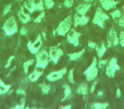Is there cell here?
<instances>
[{
    "mask_svg": "<svg viewBox=\"0 0 124 109\" xmlns=\"http://www.w3.org/2000/svg\"><path fill=\"white\" fill-rule=\"evenodd\" d=\"M73 26L72 16H68L65 18L63 21L60 22L58 26L55 29V33L59 36H66L67 33L71 29V26Z\"/></svg>",
    "mask_w": 124,
    "mask_h": 109,
    "instance_id": "cell-1",
    "label": "cell"
},
{
    "mask_svg": "<svg viewBox=\"0 0 124 109\" xmlns=\"http://www.w3.org/2000/svg\"><path fill=\"white\" fill-rule=\"evenodd\" d=\"M35 58H36L35 68H38V69H45L50 61L48 53L45 50H40L35 55Z\"/></svg>",
    "mask_w": 124,
    "mask_h": 109,
    "instance_id": "cell-2",
    "label": "cell"
},
{
    "mask_svg": "<svg viewBox=\"0 0 124 109\" xmlns=\"http://www.w3.org/2000/svg\"><path fill=\"white\" fill-rule=\"evenodd\" d=\"M109 20H110V16L107 15L103 10V9L101 7H98L94 13V16H93L92 22L94 25L99 26L100 27L104 28L105 27V23L107 21H109Z\"/></svg>",
    "mask_w": 124,
    "mask_h": 109,
    "instance_id": "cell-3",
    "label": "cell"
},
{
    "mask_svg": "<svg viewBox=\"0 0 124 109\" xmlns=\"http://www.w3.org/2000/svg\"><path fill=\"white\" fill-rule=\"evenodd\" d=\"M3 30L7 36H12L18 33V24L14 16L9 17L3 25Z\"/></svg>",
    "mask_w": 124,
    "mask_h": 109,
    "instance_id": "cell-4",
    "label": "cell"
},
{
    "mask_svg": "<svg viewBox=\"0 0 124 109\" xmlns=\"http://www.w3.org/2000/svg\"><path fill=\"white\" fill-rule=\"evenodd\" d=\"M98 60H97L96 57L93 58V61H92V63L90 64V66L87 68L84 71L83 74L86 77V80L88 82H91L93 81L95 78H97L99 74V67H98Z\"/></svg>",
    "mask_w": 124,
    "mask_h": 109,
    "instance_id": "cell-5",
    "label": "cell"
},
{
    "mask_svg": "<svg viewBox=\"0 0 124 109\" xmlns=\"http://www.w3.org/2000/svg\"><path fill=\"white\" fill-rule=\"evenodd\" d=\"M120 69L117 64V59L116 57H112L108 61V63L105 66V74L109 78H113L118 70Z\"/></svg>",
    "mask_w": 124,
    "mask_h": 109,
    "instance_id": "cell-6",
    "label": "cell"
},
{
    "mask_svg": "<svg viewBox=\"0 0 124 109\" xmlns=\"http://www.w3.org/2000/svg\"><path fill=\"white\" fill-rule=\"evenodd\" d=\"M43 45V38L41 34H38L37 38L33 42H28L27 48L28 50L31 52L32 55H36L42 48Z\"/></svg>",
    "mask_w": 124,
    "mask_h": 109,
    "instance_id": "cell-7",
    "label": "cell"
},
{
    "mask_svg": "<svg viewBox=\"0 0 124 109\" xmlns=\"http://www.w3.org/2000/svg\"><path fill=\"white\" fill-rule=\"evenodd\" d=\"M66 36V40H67V42L69 43H71V44H72L73 46L78 47V45L80 44L79 39L82 36L81 33H79V32L76 31L75 29L71 28V29L68 32Z\"/></svg>",
    "mask_w": 124,
    "mask_h": 109,
    "instance_id": "cell-8",
    "label": "cell"
},
{
    "mask_svg": "<svg viewBox=\"0 0 124 109\" xmlns=\"http://www.w3.org/2000/svg\"><path fill=\"white\" fill-rule=\"evenodd\" d=\"M67 73V68L63 67L61 69L58 70V71H54L49 73L46 76V79L48 82H56L59 80L62 79L63 77Z\"/></svg>",
    "mask_w": 124,
    "mask_h": 109,
    "instance_id": "cell-9",
    "label": "cell"
},
{
    "mask_svg": "<svg viewBox=\"0 0 124 109\" xmlns=\"http://www.w3.org/2000/svg\"><path fill=\"white\" fill-rule=\"evenodd\" d=\"M106 45L107 47H116L119 44V38L118 35H117L116 31L115 30V28H111L110 31L107 33L106 37Z\"/></svg>",
    "mask_w": 124,
    "mask_h": 109,
    "instance_id": "cell-10",
    "label": "cell"
},
{
    "mask_svg": "<svg viewBox=\"0 0 124 109\" xmlns=\"http://www.w3.org/2000/svg\"><path fill=\"white\" fill-rule=\"evenodd\" d=\"M64 55V51L63 50L58 47H51L49 49V52H48V56H49L50 61H52L54 63L56 64L58 61Z\"/></svg>",
    "mask_w": 124,
    "mask_h": 109,
    "instance_id": "cell-11",
    "label": "cell"
},
{
    "mask_svg": "<svg viewBox=\"0 0 124 109\" xmlns=\"http://www.w3.org/2000/svg\"><path fill=\"white\" fill-rule=\"evenodd\" d=\"M73 20V26L78 27L79 26H86L89 22V17L87 16L86 15L84 16H79L78 14H75L72 16Z\"/></svg>",
    "mask_w": 124,
    "mask_h": 109,
    "instance_id": "cell-12",
    "label": "cell"
},
{
    "mask_svg": "<svg viewBox=\"0 0 124 109\" xmlns=\"http://www.w3.org/2000/svg\"><path fill=\"white\" fill-rule=\"evenodd\" d=\"M92 7V4L91 3H86V2H83L81 4H79L78 6L76 7V14L79 15V16H84L87 14L88 10L90 9V8Z\"/></svg>",
    "mask_w": 124,
    "mask_h": 109,
    "instance_id": "cell-13",
    "label": "cell"
},
{
    "mask_svg": "<svg viewBox=\"0 0 124 109\" xmlns=\"http://www.w3.org/2000/svg\"><path fill=\"white\" fill-rule=\"evenodd\" d=\"M17 16L19 18L20 21H21L22 24H26L31 21V16L28 13L25 12V8L21 7V9L18 10L17 12Z\"/></svg>",
    "mask_w": 124,
    "mask_h": 109,
    "instance_id": "cell-14",
    "label": "cell"
},
{
    "mask_svg": "<svg viewBox=\"0 0 124 109\" xmlns=\"http://www.w3.org/2000/svg\"><path fill=\"white\" fill-rule=\"evenodd\" d=\"M99 2L101 4L102 9L106 11L116 8L117 4V2L116 0H99Z\"/></svg>",
    "mask_w": 124,
    "mask_h": 109,
    "instance_id": "cell-15",
    "label": "cell"
},
{
    "mask_svg": "<svg viewBox=\"0 0 124 109\" xmlns=\"http://www.w3.org/2000/svg\"><path fill=\"white\" fill-rule=\"evenodd\" d=\"M106 49H107V45L105 44V43H104V42H101V43H100L99 44L96 45L95 50H96L97 56H98L100 59L103 57L105 51H106Z\"/></svg>",
    "mask_w": 124,
    "mask_h": 109,
    "instance_id": "cell-16",
    "label": "cell"
},
{
    "mask_svg": "<svg viewBox=\"0 0 124 109\" xmlns=\"http://www.w3.org/2000/svg\"><path fill=\"white\" fill-rule=\"evenodd\" d=\"M43 75V69L38 70V68H36L33 72H31L28 75V79L31 82H36L39 79L40 77Z\"/></svg>",
    "mask_w": 124,
    "mask_h": 109,
    "instance_id": "cell-17",
    "label": "cell"
},
{
    "mask_svg": "<svg viewBox=\"0 0 124 109\" xmlns=\"http://www.w3.org/2000/svg\"><path fill=\"white\" fill-rule=\"evenodd\" d=\"M36 0H26L23 4V7L29 12L30 14L33 13L35 11V4H36Z\"/></svg>",
    "mask_w": 124,
    "mask_h": 109,
    "instance_id": "cell-18",
    "label": "cell"
},
{
    "mask_svg": "<svg viewBox=\"0 0 124 109\" xmlns=\"http://www.w3.org/2000/svg\"><path fill=\"white\" fill-rule=\"evenodd\" d=\"M85 52V49H83L82 50L78 52H74V53H71L68 55V57H69V60L71 61H77L83 56V54Z\"/></svg>",
    "mask_w": 124,
    "mask_h": 109,
    "instance_id": "cell-19",
    "label": "cell"
},
{
    "mask_svg": "<svg viewBox=\"0 0 124 109\" xmlns=\"http://www.w3.org/2000/svg\"><path fill=\"white\" fill-rule=\"evenodd\" d=\"M77 94L78 95H87L88 93V85L87 83H82L79 84V86L78 87L76 90Z\"/></svg>",
    "mask_w": 124,
    "mask_h": 109,
    "instance_id": "cell-20",
    "label": "cell"
},
{
    "mask_svg": "<svg viewBox=\"0 0 124 109\" xmlns=\"http://www.w3.org/2000/svg\"><path fill=\"white\" fill-rule=\"evenodd\" d=\"M10 84H5L3 82V80L0 78V95L7 94L9 91V90H10Z\"/></svg>",
    "mask_w": 124,
    "mask_h": 109,
    "instance_id": "cell-21",
    "label": "cell"
},
{
    "mask_svg": "<svg viewBox=\"0 0 124 109\" xmlns=\"http://www.w3.org/2000/svg\"><path fill=\"white\" fill-rule=\"evenodd\" d=\"M63 88H64V97L62 99V101H65L71 95V89L68 84H64Z\"/></svg>",
    "mask_w": 124,
    "mask_h": 109,
    "instance_id": "cell-22",
    "label": "cell"
},
{
    "mask_svg": "<svg viewBox=\"0 0 124 109\" xmlns=\"http://www.w3.org/2000/svg\"><path fill=\"white\" fill-rule=\"evenodd\" d=\"M40 88H41V92L43 95H48V93H49L50 90H51V86H50V84H48L47 83H42L39 84Z\"/></svg>",
    "mask_w": 124,
    "mask_h": 109,
    "instance_id": "cell-23",
    "label": "cell"
},
{
    "mask_svg": "<svg viewBox=\"0 0 124 109\" xmlns=\"http://www.w3.org/2000/svg\"><path fill=\"white\" fill-rule=\"evenodd\" d=\"M109 107L108 102H104V103H100V102H94L91 105L92 109H105Z\"/></svg>",
    "mask_w": 124,
    "mask_h": 109,
    "instance_id": "cell-24",
    "label": "cell"
},
{
    "mask_svg": "<svg viewBox=\"0 0 124 109\" xmlns=\"http://www.w3.org/2000/svg\"><path fill=\"white\" fill-rule=\"evenodd\" d=\"M35 62V60L34 59H31V60H29V61H24L23 63V70H24V73L26 74L28 73V70H29L30 67L31 65H33V63Z\"/></svg>",
    "mask_w": 124,
    "mask_h": 109,
    "instance_id": "cell-25",
    "label": "cell"
},
{
    "mask_svg": "<svg viewBox=\"0 0 124 109\" xmlns=\"http://www.w3.org/2000/svg\"><path fill=\"white\" fill-rule=\"evenodd\" d=\"M45 9L44 3H43V0H38L37 1L36 4H35V11H43Z\"/></svg>",
    "mask_w": 124,
    "mask_h": 109,
    "instance_id": "cell-26",
    "label": "cell"
},
{
    "mask_svg": "<svg viewBox=\"0 0 124 109\" xmlns=\"http://www.w3.org/2000/svg\"><path fill=\"white\" fill-rule=\"evenodd\" d=\"M67 79L69 83L74 84L75 78H74V68H71L69 71H67Z\"/></svg>",
    "mask_w": 124,
    "mask_h": 109,
    "instance_id": "cell-27",
    "label": "cell"
},
{
    "mask_svg": "<svg viewBox=\"0 0 124 109\" xmlns=\"http://www.w3.org/2000/svg\"><path fill=\"white\" fill-rule=\"evenodd\" d=\"M122 12H121L120 9H115L114 11H112V12H110V16L112 18L113 20H119V18L122 16Z\"/></svg>",
    "mask_w": 124,
    "mask_h": 109,
    "instance_id": "cell-28",
    "label": "cell"
},
{
    "mask_svg": "<svg viewBox=\"0 0 124 109\" xmlns=\"http://www.w3.org/2000/svg\"><path fill=\"white\" fill-rule=\"evenodd\" d=\"M43 3H44L45 8L48 9H51L54 6V0H43Z\"/></svg>",
    "mask_w": 124,
    "mask_h": 109,
    "instance_id": "cell-29",
    "label": "cell"
},
{
    "mask_svg": "<svg viewBox=\"0 0 124 109\" xmlns=\"http://www.w3.org/2000/svg\"><path fill=\"white\" fill-rule=\"evenodd\" d=\"M44 17H45V12H44V10L41 11V12L39 13V15H38V16H37V17L34 19V22L35 23H40L42 21V20H43Z\"/></svg>",
    "mask_w": 124,
    "mask_h": 109,
    "instance_id": "cell-30",
    "label": "cell"
},
{
    "mask_svg": "<svg viewBox=\"0 0 124 109\" xmlns=\"http://www.w3.org/2000/svg\"><path fill=\"white\" fill-rule=\"evenodd\" d=\"M11 8H12V4H11V3H9V4H8L7 5H5V7H4V9H3V13H2L3 16H5L7 14H9L11 10Z\"/></svg>",
    "mask_w": 124,
    "mask_h": 109,
    "instance_id": "cell-31",
    "label": "cell"
},
{
    "mask_svg": "<svg viewBox=\"0 0 124 109\" xmlns=\"http://www.w3.org/2000/svg\"><path fill=\"white\" fill-rule=\"evenodd\" d=\"M107 63H108V60H106V59L102 60L101 58H100V61H98V63H97L99 69H100V68L105 67V66L107 65Z\"/></svg>",
    "mask_w": 124,
    "mask_h": 109,
    "instance_id": "cell-32",
    "label": "cell"
},
{
    "mask_svg": "<svg viewBox=\"0 0 124 109\" xmlns=\"http://www.w3.org/2000/svg\"><path fill=\"white\" fill-rule=\"evenodd\" d=\"M63 5L66 8L70 9V8L73 7V5H74V0H64Z\"/></svg>",
    "mask_w": 124,
    "mask_h": 109,
    "instance_id": "cell-33",
    "label": "cell"
},
{
    "mask_svg": "<svg viewBox=\"0 0 124 109\" xmlns=\"http://www.w3.org/2000/svg\"><path fill=\"white\" fill-rule=\"evenodd\" d=\"M118 38H119V44H120L122 48H124V30L120 33V34H119V36H118Z\"/></svg>",
    "mask_w": 124,
    "mask_h": 109,
    "instance_id": "cell-34",
    "label": "cell"
},
{
    "mask_svg": "<svg viewBox=\"0 0 124 109\" xmlns=\"http://www.w3.org/2000/svg\"><path fill=\"white\" fill-rule=\"evenodd\" d=\"M117 21H118V22H117V25H118L119 27L124 28V12H123V14L122 15V16L119 18V20Z\"/></svg>",
    "mask_w": 124,
    "mask_h": 109,
    "instance_id": "cell-35",
    "label": "cell"
},
{
    "mask_svg": "<svg viewBox=\"0 0 124 109\" xmlns=\"http://www.w3.org/2000/svg\"><path fill=\"white\" fill-rule=\"evenodd\" d=\"M14 60H15V56H9V60H8L7 63H6V65H5V68H9V67H10V65L12 64V62H13V61H14Z\"/></svg>",
    "mask_w": 124,
    "mask_h": 109,
    "instance_id": "cell-36",
    "label": "cell"
},
{
    "mask_svg": "<svg viewBox=\"0 0 124 109\" xmlns=\"http://www.w3.org/2000/svg\"><path fill=\"white\" fill-rule=\"evenodd\" d=\"M16 94L18 95H22V96H25L26 95V91H25L24 89L22 88H19L16 90Z\"/></svg>",
    "mask_w": 124,
    "mask_h": 109,
    "instance_id": "cell-37",
    "label": "cell"
},
{
    "mask_svg": "<svg viewBox=\"0 0 124 109\" xmlns=\"http://www.w3.org/2000/svg\"><path fill=\"white\" fill-rule=\"evenodd\" d=\"M25 103H26V100H25V97L23 96L22 99L21 100V104H20L19 106H16V108H21V109L24 108V107H25Z\"/></svg>",
    "mask_w": 124,
    "mask_h": 109,
    "instance_id": "cell-38",
    "label": "cell"
},
{
    "mask_svg": "<svg viewBox=\"0 0 124 109\" xmlns=\"http://www.w3.org/2000/svg\"><path fill=\"white\" fill-rule=\"evenodd\" d=\"M28 33L27 31V28L26 27V26H21V30H20V33H21V35H22V36H25V35H26Z\"/></svg>",
    "mask_w": 124,
    "mask_h": 109,
    "instance_id": "cell-39",
    "label": "cell"
},
{
    "mask_svg": "<svg viewBox=\"0 0 124 109\" xmlns=\"http://www.w3.org/2000/svg\"><path fill=\"white\" fill-rule=\"evenodd\" d=\"M96 85H97V81H93V84L92 86L90 87V93L91 94H93L95 91V88H96Z\"/></svg>",
    "mask_w": 124,
    "mask_h": 109,
    "instance_id": "cell-40",
    "label": "cell"
},
{
    "mask_svg": "<svg viewBox=\"0 0 124 109\" xmlns=\"http://www.w3.org/2000/svg\"><path fill=\"white\" fill-rule=\"evenodd\" d=\"M88 47H89L90 49H95V47H96L97 43H95V42H93V41H89L88 43Z\"/></svg>",
    "mask_w": 124,
    "mask_h": 109,
    "instance_id": "cell-41",
    "label": "cell"
},
{
    "mask_svg": "<svg viewBox=\"0 0 124 109\" xmlns=\"http://www.w3.org/2000/svg\"><path fill=\"white\" fill-rule=\"evenodd\" d=\"M121 95H122V92H121V90L120 89H116V98H120Z\"/></svg>",
    "mask_w": 124,
    "mask_h": 109,
    "instance_id": "cell-42",
    "label": "cell"
},
{
    "mask_svg": "<svg viewBox=\"0 0 124 109\" xmlns=\"http://www.w3.org/2000/svg\"><path fill=\"white\" fill-rule=\"evenodd\" d=\"M94 0H83V2H86V3H93Z\"/></svg>",
    "mask_w": 124,
    "mask_h": 109,
    "instance_id": "cell-43",
    "label": "cell"
},
{
    "mask_svg": "<svg viewBox=\"0 0 124 109\" xmlns=\"http://www.w3.org/2000/svg\"><path fill=\"white\" fill-rule=\"evenodd\" d=\"M102 95H103V91H100L98 93V96L99 97H101L102 96Z\"/></svg>",
    "mask_w": 124,
    "mask_h": 109,
    "instance_id": "cell-44",
    "label": "cell"
},
{
    "mask_svg": "<svg viewBox=\"0 0 124 109\" xmlns=\"http://www.w3.org/2000/svg\"><path fill=\"white\" fill-rule=\"evenodd\" d=\"M63 108H71V106L70 105H67V106H66V107H62Z\"/></svg>",
    "mask_w": 124,
    "mask_h": 109,
    "instance_id": "cell-45",
    "label": "cell"
},
{
    "mask_svg": "<svg viewBox=\"0 0 124 109\" xmlns=\"http://www.w3.org/2000/svg\"><path fill=\"white\" fill-rule=\"evenodd\" d=\"M15 1H20V0H15Z\"/></svg>",
    "mask_w": 124,
    "mask_h": 109,
    "instance_id": "cell-46",
    "label": "cell"
}]
</instances>
